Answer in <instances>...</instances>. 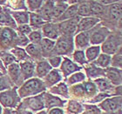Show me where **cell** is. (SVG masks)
<instances>
[{"instance_id":"24","label":"cell","mask_w":122,"mask_h":114,"mask_svg":"<svg viewBox=\"0 0 122 114\" xmlns=\"http://www.w3.org/2000/svg\"><path fill=\"white\" fill-rule=\"evenodd\" d=\"M41 51L44 53H48L54 49L55 46V41L48 39V38H44L43 40H41Z\"/></svg>"},{"instance_id":"19","label":"cell","mask_w":122,"mask_h":114,"mask_svg":"<svg viewBox=\"0 0 122 114\" xmlns=\"http://www.w3.org/2000/svg\"><path fill=\"white\" fill-rule=\"evenodd\" d=\"M62 79L61 75L59 73V71H57L56 70L54 71H51L47 74V76L46 78V84L48 86H51L53 84H57L58 82H59Z\"/></svg>"},{"instance_id":"49","label":"cell","mask_w":122,"mask_h":114,"mask_svg":"<svg viewBox=\"0 0 122 114\" xmlns=\"http://www.w3.org/2000/svg\"><path fill=\"white\" fill-rule=\"evenodd\" d=\"M48 114H65L64 113V111L62 109H59V108H52L51 110H50Z\"/></svg>"},{"instance_id":"9","label":"cell","mask_w":122,"mask_h":114,"mask_svg":"<svg viewBox=\"0 0 122 114\" xmlns=\"http://www.w3.org/2000/svg\"><path fill=\"white\" fill-rule=\"evenodd\" d=\"M107 35H108V30L106 28H99L98 30H96L92 34L91 38H90V40H91V43L93 44V45H96V44H99L105 41V39L107 38Z\"/></svg>"},{"instance_id":"50","label":"cell","mask_w":122,"mask_h":114,"mask_svg":"<svg viewBox=\"0 0 122 114\" xmlns=\"http://www.w3.org/2000/svg\"><path fill=\"white\" fill-rule=\"evenodd\" d=\"M104 114H120V111L119 112V113H117V112H106Z\"/></svg>"},{"instance_id":"42","label":"cell","mask_w":122,"mask_h":114,"mask_svg":"<svg viewBox=\"0 0 122 114\" xmlns=\"http://www.w3.org/2000/svg\"><path fill=\"white\" fill-rule=\"evenodd\" d=\"M84 90H86V91L87 93L93 94L96 91V87H95V84L93 83L88 82V83L84 84Z\"/></svg>"},{"instance_id":"32","label":"cell","mask_w":122,"mask_h":114,"mask_svg":"<svg viewBox=\"0 0 122 114\" xmlns=\"http://www.w3.org/2000/svg\"><path fill=\"white\" fill-rule=\"evenodd\" d=\"M9 73H10L11 79L16 81L17 79H18V76H19V65L17 64H12L9 66Z\"/></svg>"},{"instance_id":"41","label":"cell","mask_w":122,"mask_h":114,"mask_svg":"<svg viewBox=\"0 0 122 114\" xmlns=\"http://www.w3.org/2000/svg\"><path fill=\"white\" fill-rule=\"evenodd\" d=\"M11 52L14 54V56L17 57L18 59H24V58H25L26 57V54L24 50L20 48H16V49H13L11 50Z\"/></svg>"},{"instance_id":"43","label":"cell","mask_w":122,"mask_h":114,"mask_svg":"<svg viewBox=\"0 0 122 114\" xmlns=\"http://www.w3.org/2000/svg\"><path fill=\"white\" fill-rule=\"evenodd\" d=\"M49 64L52 67H58L61 64V57H51L49 58Z\"/></svg>"},{"instance_id":"39","label":"cell","mask_w":122,"mask_h":114,"mask_svg":"<svg viewBox=\"0 0 122 114\" xmlns=\"http://www.w3.org/2000/svg\"><path fill=\"white\" fill-rule=\"evenodd\" d=\"M29 39L33 44H38L41 42V32L40 31H32L29 35Z\"/></svg>"},{"instance_id":"30","label":"cell","mask_w":122,"mask_h":114,"mask_svg":"<svg viewBox=\"0 0 122 114\" xmlns=\"http://www.w3.org/2000/svg\"><path fill=\"white\" fill-rule=\"evenodd\" d=\"M77 14L79 16H83V17H89L91 15V10H90V5L89 4L86 3H82L80 5H78V11Z\"/></svg>"},{"instance_id":"1","label":"cell","mask_w":122,"mask_h":114,"mask_svg":"<svg viewBox=\"0 0 122 114\" xmlns=\"http://www.w3.org/2000/svg\"><path fill=\"white\" fill-rule=\"evenodd\" d=\"M44 90H45V85L43 82L40 81L39 79H33L26 82L18 91V93L21 98H25L39 93Z\"/></svg>"},{"instance_id":"14","label":"cell","mask_w":122,"mask_h":114,"mask_svg":"<svg viewBox=\"0 0 122 114\" xmlns=\"http://www.w3.org/2000/svg\"><path fill=\"white\" fill-rule=\"evenodd\" d=\"M67 3L66 2H54L52 12H51V18H59L67 9Z\"/></svg>"},{"instance_id":"40","label":"cell","mask_w":122,"mask_h":114,"mask_svg":"<svg viewBox=\"0 0 122 114\" xmlns=\"http://www.w3.org/2000/svg\"><path fill=\"white\" fill-rule=\"evenodd\" d=\"M112 62V64L115 67H119V68H121V50L120 49L119 51V53H116L112 58V60H111Z\"/></svg>"},{"instance_id":"5","label":"cell","mask_w":122,"mask_h":114,"mask_svg":"<svg viewBox=\"0 0 122 114\" xmlns=\"http://www.w3.org/2000/svg\"><path fill=\"white\" fill-rule=\"evenodd\" d=\"M79 22V18H71L69 20L64 21L59 25V30L62 33L66 35H71L74 34L76 31V29L78 27V24Z\"/></svg>"},{"instance_id":"48","label":"cell","mask_w":122,"mask_h":114,"mask_svg":"<svg viewBox=\"0 0 122 114\" xmlns=\"http://www.w3.org/2000/svg\"><path fill=\"white\" fill-rule=\"evenodd\" d=\"M100 72H101L99 68H95V67H92L88 70V74L91 77H98L100 74Z\"/></svg>"},{"instance_id":"53","label":"cell","mask_w":122,"mask_h":114,"mask_svg":"<svg viewBox=\"0 0 122 114\" xmlns=\"http://www.w3.org/2000/svg\"><path fill=\"white\" fill-rule=\"evenodd\" d=\"M38 114H47V113H46V111H41V112H38Z\"/></svg>"},{"instance_id":"12","label":"cell","mask_w":122,"mask_h":114,"mask_svg":"<svg viewBox=\"0 0 122 114\" xmlns=\"http://www.w3.org/2000/svg\"><path fill=\"white\" fill-rule=\"evenodd\" d=\"M28 105L32 111H39L44 108V97L43 95L30 98L28 99Z\"/></svg>"},{"instance_id":"7","label":"cell","mask_w":122,"mask_h":114,"mask_svg":"<svg viewBox=\"0 0 122 114\" xmlns=\"http://www.w3.org/2000/svg\"><path fill=\"white\" fill-rule=\"evenodd\" d=\"M99 22V19L97 18H82L81 20H79V24H78V31L80 32H84L86 30H88L92 29L97 23Z\"/></svg>"},{"instance_id":"33","label":"cell","mask_w":122,"mask_h":114,"mask_svg":"<svg viewBox=\"0 0 122 114\" xmlns=\"http://www.w3.org/2000/svg\"><path fill=\"white\" fill-rule=\"evenodd\" d=\"M95 83H96V84L98 85L99 90L102 91H108V89H111V84H110V83H108V81H107V80L104 79H97V80H95Z\"/></svg>"},{"instance_id":"23","label":"cell","mask_w":122,"mask_h":114,"mask_svg":"<svg viewBox=\"0 0 122 114\" xmlns=\"http://www.w3.org/2000/svg\"><path fill=\"white\" fill-rule=\"evenodd\" d=\"M90 10H91V14L93 15H103L105 11L104 5L99 4V2H90Z\"/></svg>"},{"instance_id":"26","label":"cell","mask_w":122,"mask_h":114,"mask_svg":"<svg viewBox=\"0 0 122 114\" xmlns=\"http://www.w3.org/2000/svg\"><path fill=\"white\" fill-rule=\"evenodd\" d=\"M67 111L70 114H79L83 111V106L78 102L71 100L69 102Z\"/></svg>"},{"instance_id":"15","label":"cell","mask_w":122,"mask_h":114,"mask_svg":"<svg viewBox=\"0 0 122 114\" xmlns=\"http://www.w3.org/2000/svg\"><path fill=\"white\" fill-rule=\"evenodd\" d=\"M44 99L46 100V106L48 108L53 106H63L65 101L60 99L59 97L52 96L51 94H46V97H44Z\"/></svg>"},{"instance_id":"29","label":"cell","mask_w":122,"mask_h":114,"mask_svg":"<svg viewBox=\"0 0 122 114\" xmlns=\"http://www.w3.org/2000/svg\"><path fill=\"white\" fill-rule=\"evenodd\" d=\"M29 21L31 26H33L34 28H37L44 24V19L38 14H36V13H30L29 16Z\"/></svg>"},{"instance_id":"54","label":"cell","mask_w":122,"mask_h":114,"mask_svg":"<svg viewBox=\"0 0 122 114\" xmlns=\"http://www.w3.org/2000/svg\"><path fill=\"white\" fill-rule=\"evenodd\" d=\"M2 113V107H1V105H0V114Z\"/></svg>"},{"instance_id":"10","label":"cell","mask_w":122,"mask_h":114,"mask_svg":"<svg viewBox=\"0 0 122 114\" xmlns=\"http://www.w3.org/2000/svg\"><path fill=\"white\" fill-rule=\"evenodd\" d=\"M79 67L76 64H74L73 62H71L70 59L65 58L64 62L61 64V71L63 72L64 76H69L71 73L75 72V71H79Z\"/></svg>"},{"instance_id":"20","label":"cell","mask_w":122,"mask_h":114,"mask_svg":"<svg viewBox=\"0 0 122 114\" xmlns=\"http://www.w3.org/2000/svg\"><path fill=\"white\" fill-rule=\"evenodd\" d=\"M15 21L19 25H26L29 21V14L25 11H14L11 13Z\"/></svg>"},{"instance_id":"47","label":"cell","mask_w":122,"mask_h":114,"mask_svg":"<svg viewBox=\"0 0 122 114\" xmlns=\"http://www.w3.org/2000/svg\"><path fill=\"white\" fill-rule=\"evenodd\" d=\"M3 60L5 63V64H9L10 63H13L15 62V58L12 56V55H10V54H5V56L3 57Z\"/></svg>"},{"instance_id":"34","label":"cell","mask_w":122,"mask_h":114,"mask_svg":"<svg viewBox=\"0 0 122 114\" xmlns=\"http://www.w3.org/2000/svg\"><path fill=\"white\" fill-rule=\"evenodd\" d=\"M73 58L77 63L80 64H84L86 62V56H85L84 51H75L73 54Z\"/></svg>"},{"instance_id":"13","label":"cell","mask_w":122,"mask_h":114,"mask_svg":"<svg viewBox=\"0 0 122 114\" xmlns=\"http://www.w3.org/2000/svg\"><path fill=\"white\" fill-rule=\"evenodd\" d=\"M44 35L51 39H56L59 37V30L52 24H46L43 27ZM48 38V39H49Z\"/></svg>"},{"instance_id":"52","label":"cell","mask_w":122,"mask_h":114,"mask_svg":"<svg viewBox=\"0 0 122 114\" xmlns=\"http://www.w3.org/2000/svg\"><path fill=\"white\" fill-rule=\"evenodd\" d=\"M3 114H10V112L9 111V110H6V111H5Z\"/></svg>"},{"instance_id":"27","label":"cell","mask_w":122,"mask_h":114,"mask_svg":"<svg viewBox=\"0 0 122 114\" xmlns=\"http://www.w3.org/2000/svg\"><path fill=\"white\" fill-rule=\"evenodd\" d=\"M99 55V46H92L86 50V58L88 61H92L96 59Z\"/></svg>"},{"instance_id":"18","label":"cell","mask_w":122,"mask_h":114,"mask_svg":"<svg viewBox=\"0 0 122 114\" xmlns=\"http://www.w3.org/2000/svg\"><path fill=\"white\" fill-rule=\"evenodd\" d=\"M77 11H78V5H70V7H68L65 10V12L63 13V15L60 16L59 18V21H65L66 19H71L74 18V17L77 15Z\"/></svg>"},{"instance_id":"46","label":"cell","mask_w":122,"mask_h":114,"mask_svg":"<svg viewBox=\"0 0 122 114\" xmlns=\"http://www.w3.org/2000/svg\"><path fill=\"white\" fill-rule=\"evenodd\" d=\"M18 30L20 31L22 35H26V34L30 33V27L28 25H22L18 27Z\"/></svg>"},{"instance_id":"8","label":"cell","mask_w":122,"mask_h":114,"mask_svg":"<svg viewBox=\"0 0 122 114\" xmlns=\"http://www.w3.org/2000/svg\"><path fill=\"white\" fill-rule=\"evenodd\" d=\"M107 77L108 78L111 83L116 85L121 84V71L117 68H108L106 71Z\"/></svg>"},{"instance_id":"6","label":"cell","mask_w":122,"mask_h":114,"mask_svg":"<svg viewBox=\"0 0 122 114\" xmlns=\"http://www.w3.org/2000/svg\"><path fill=\"white\" fill-rule=\"evenodd\" d=\"M120 44V42L117 39L116 37L111 36L105 41L104 44L102 45V51H104L106 54H113L117 52L118 46Z\"/></svg>"},{"instance_id":"44","label":"cell","mask_w":122,"mask_h":114,"mask_svg":"<svg viewBox=\"0 0 122 114\" xmlns=\"http://www.w3.org/2000/svg\"><path fill=\"white\" fill-rule=\"evenodd\" d=\"M86 110L88 114H100V110L95 105H86Z\"/></svg>"},{"instance_id":"3","label":"cell","mask_w":122,"mask_h":114,"mask_svg":"<svg viewBox=\"0 0 122 114\" xmlns=\"http://www.w3.org/2000/svg\"><path fill=\"white\" fill-rule=\"evenodd\" d=\"M18 98L15 90H10L0 93V103L5 107H14L18 103Z\"/></svg>"},{"instance_id":"36","label":"cell","mask_w":122,"mask_h":114,"mask_svg":"<svg viewBox=\"0 0 122 114\" xmlns=\"http://www.w3.org/2000/svg\"><path fill=\"white\" fill-rule=\"evenodd\" d=\"M85 79V75L82 72H78V73L73 74L72 76H71L69 78L68 82L69 84H76L79 82L83 81Z\"/></svg>"},{"instance_id":"51","label":"cell","mask_w":122,"mask_h":114,"mask_svg":"<svg viewBox=\"0 0 122 114\" xmlns=\"http://www.w3.org/2000/svg\"><path fill=\"white\" fill-rule=\"evenodd\" d=\"M20 114H32L30 112H21Z\"/></svg>"},{"instance_id":"37","label":"cell","mask_w":122,"mask_h":114,"mask_svg":"<svg viewBox=\"0 0 122 114\" xmlns=\"http://www.w3.org/2000/svg\"><path fill=\"white\" fill-rule=\"evenodd\" d=\"M43 4V1H26V5H28V8L30 10H37L40 9Z\"/></svg>"},{"instance_id":"2","label":"cell","mask_w":122,"mask_h":114,"mask_svg":"<svg viewBox=\"0 0 122 114\" xmlns=\"http://www.w3.org/2000/svg\"><path fill=\"white\" fill-rule=\"evenodd\" d=\"M99 107L107 112H117V110L121 107V97L117 96L111 99H106L101 102V104H99Z\"/></svg>"},{"instance_id":"25","label":"cell","mask_w":122,"mask_h":114,"mask_svg":"<svg viewBox=\"0 0 122 114\" xmlns=\"http://www.w3.org/2000/svg\"><path fill=\"white\" fill-rule=\"evenodd\" d=\"M0 24L8 26L15 25V23H14L12 18L10 17L9 13L7 11H5L4 10H0Z\"/></svg>"},{"instance_id":"4","label":"cell","mask_w":122,"mask_h":114,"mask_svg":"<svg viewBox=\"0 0 122 114\" xmlns=\"http://www.w3.org/2000/svg\"><path fill=\"white\" fill-rule=\"evenodd\" d=\"M73 48L72 40L68 37H63L59 39L55 47V52L58 54H67Z\"/></svg>"},{"instance_id":"11","label":"cell","mask_w":122,"mask_h":114,"mask_svg":"<svg viewBox=\"0 0 122 114\" xmlns=\"http://www.w3.org/2000/svg\"><path fill=\"white\" fill-rule=\"evenodd\" d=\"M45 5H42L40 8V13L38 14L44 20H51V12H52V8H53L54 2L48 1V2H44Z\"/></svg>"},{"instance_id":"21","label":"cell","mask_w":122,"mask_h":114,"mask_svg":"<svg viewBox=\"0 0 122 114\" xmlns=\"http://www.w3.org/2000/svg\"><path fill=\"white\" fill-rule=\"evenodd\" d=\"M21 71L22 73L25 76V79H29L33 75L34 72V64L30 62H25V63H21Z\"/></svg>"},{"instance_id":"31","label":"cell","mask_w":122,"mask_h":114,"mask_svg":"<svg viewBox=\"0 0 122 114\" xmlns=\"http://www.w3.org/2000/svg\"><path fill=\"white\" fill-rule=\"evenodd\" d=\"M51 92L53 93H57L61 96H64L67 98L68 96V90H67V87L66 86V84H59V85H57L55 88H53L51 90Z\"/></svg>"},{"instance_id":"22","label":"cell","mask_w":122,"mask_h":114,"mask_svg":"<svg viewBox=\"0 0 122 114\" xmlns=\"http://www.w3.org/2000/svg\"><path fill=\"white\" fill-rule=\"evenodd\" d=\"M109 13L111 18L113 20H118L120 18V16H121V6L120 5H118L117 3L112 4L110 5Z\"/></svg>"},{"instance_id":"16","label":"cell","mask_w":122,"mask_h":114,"mask_svg":"<svg viewBox=\"0 0 122 114\" xmlns=\"http://www.w3.org/2000/svg\"><path fill=\"white\" fill-rule=\"evenodd\" d=\"M90 41V33L87 31H84V32H80L79 35L77 36L75 38V43H76L78 47L80 48H84L86 47L89 44Z\"/></svg>"},{"instance_id":"45","label":"cell","mask_w":122,"mask_h":114,"mask_svg":"<svg viewBox=\"0 0 122 114\" xmlns=\"http://www.w3.org/2000/svg\"><path fill=\"white\" fill-rule=\"evenodd\" d=\"M10 87V83L6 78H0V91L5 90Z\"/></svg>"},{"instance_id":"17","label":"cell","mask_w":122,"mask_h":114,"mask_svg":"<svg viewBox=\"0 0 122 114\" xmlns=\"http://www.w3.org/2000/svg\"><path fill=\"white\" fill-rule=\"evenodd\" d=\"M51 66L47 61H41L37 65V74L38 77L44 78L51 71Z\"/></svg>"},{"instance_id":"38","label":"cell","mask_w":122,"mask_h":114,"mask_svg":"<svg viewBox=\"0 0 122 114\" xmlns=\"http://www.w3.org/2000/svg\"><path fill=\"white\" fill-rule=\"evenodd\" d=\"M14 33L10 30V29H5L2 33V40L4 42H6V44H9L11 38H13Z\"/></svg>"},{"instance_id":"28","label":"cell","mask_w":122,"mask_h":114,"mask_svg":"<svg viewBox=\"0 0 122 114\" xmlns=\"http://www.w3.org/2000/svg\"><path fill=\"white\" fill-rule=\"evenodd\" d=\"M95 64L100 67H107L111 64V57L107 54H101L99 55Z\"/></svg>"},{"instance_id":"35","label":"cell","mask_w":122,"mask_h":114,"mask_svg":"<svg viewBox=\"0 0 122 114\" xmlns=\"http://www.w3.org/2000/svg\"><path fill=\"white\" fill-rule=\"evenodd\" d=\"M26 51H27V52L30 54V56L34 57V58H37V57H38L39 54H40L41 49L38 48L36 45H30L27 46Z\"/></svg>"}]
</instances>
